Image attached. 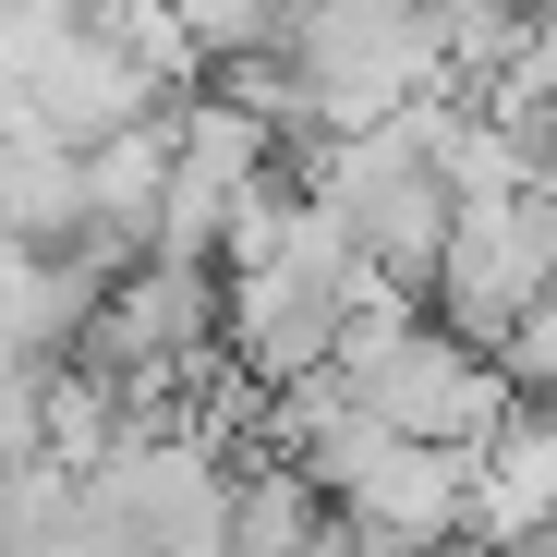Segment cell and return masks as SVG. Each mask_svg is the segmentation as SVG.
I'll list each match as a JSON object with an SVG mask.
<instances>
[{"mask_svg":"<svg viewBox=\"0 0 557 557\" xmlns=\"http://www.w3.org/2000/svg\"><path fill=\"white\" fill-rule=\"evenodd\" d=\"M292 182L351 231V255L376 267V292L424 304V278H436V243H448L460 195H448V170L424 158V134H412L400 110H388V122H363V134H327Z\"/></svg>","mask_w":557,"mask_h":557,"instance_id":"2","label":"cell"},{"mask_svg":"<svg viewBox=\"0 0 557 557\" xmlns=\"http://www.w3.org/2000/svg\"><path fill=\"white\" fill-rule=\"evenodd\" d=\"M0 243H25V255L85 243V146L49 134L25 98H13V122H0Z\"/></svg>","mask_w":557,"mask_h":557,"instance_id":"4","label":"cell"},{"mask_svg":"<svg viewBox=\"0 0 557 557\" xmlns=\"http://www.w3.org/2000/svg\"><path fill=\"white\" fill-rule=\"evenodd\" d=\"M327 376L376 412V424H400V436H448V448L497 436V412H509V376H497V363L460 339L448 315H424V304H400V292H376V304L339 327Z\"/></svg>","mask_w":557,"mask_h":557,"instance_id":"1","label":"cell"},{"mask_svg":"<svg viewBox=\"0 0 557 557\" xmlns=\"http://www.w3.org/2000/svg\"><path fill=\"white\" fill-rule=\"evenodd\" d=\"M545 278H557V182H497V195H460V219L436 243V278H424V315H448L485 351Z\"/></svg>","mask_w":557,"mask_h":557,"instance_id":"3","label":"cell"}]
</instances>
